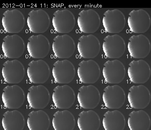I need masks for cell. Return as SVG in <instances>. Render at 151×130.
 <instances>
[{
    "label": "cell",
    "instance_id": "obj_27",
    "mask_svg": "<svg viewBox=\"0 0 151 130\" xmlns=\"http://www.w3.org/2000/svg\"><path fill=\"white\" fill-rule=\"evenodd\" d=\"M124 116L120 111H108L104 114L103 126L105 130H124L126 126Z\"/></svg>",
    "mask_w": 151,
    "mask_h": 130
},
{
    "label": "cell",
    "instance_id": "obj_7",
    "mask_svg": "<svg viewBox=\"0 0 151 130\" xmlns=\"http://www.w3.org/2000/svg\"><path fill=\"white\" fill-rule=\"evenodd\" d=\"M2 74L7 83L19 84L24 78L25 70L23 64L19 60H7L2 65Z\"/></svg>",
    "mask_w": 151,
    "mask_h": 130
},
{
    "label": "cell",
    "instance_id": "obj_19",
    "mask_svg": "<svg viewBox=\"0 0 151 130\" xmlns=\"http://www.w3.org/2000/svg\"><path fill=\"white\" fill-rule=\"evenodd\" d=\"M77 73L83 83L94 84L100 78L101 70L99 64L94 60H83L78 64Z\"/></svg>",
    "mask_w": 151,
    "mask_h": 130
},
{
    "label": "cell",
    "instance_id": "obj_9",
    "mask_svg": "<svg viewBox=\"0 0 151 130\" xmlns=\"http://www.w3.org/2000/svg\"><path fill=\"white\" fill-rule=\"evenodd\" d=\"M127 48L132 57L145 58L150 52V42L149 39L143 34L133 35L129 39Z\"/></svg>",
    "mask_w": 151,
    "mask_h": 130
},
{
    "label": "cell",
    "instance_id": "obj_5",
    "mask_svg": "<svg viewBox=\"0 0 151 130\" xmlns=\"http://www.w3.org/2000/svg\"><path fill=\"white\" fill-rule=\"evenodd\" d=\"M77 23L82 32L92 34L95 33L99 29L101 19L97 12L94 9H83L78 15Z\"/></svg>",
    "mask_w": 151,
    "mask_h": 130
},
{
    "label": "cell",
    "instance_id": "obj_13",
    "mask_svg": "<svg viewBox=\"0 0 151 130\" xmlns=\"http://www.w3.org/2000/svg\"><path fill=\"white\" fill-rule=\"evenodd\" d=\"M25 99L24 91L17 85L7 86L2 90V99L7 108L18 109L23 105Z\"/></svg>",
    "mask_w": 151,
    "mask_h": 130
},
{
    "label": "cell",
    "instance_id": "obj_28",
    "mask_svg": "<svg viewBox=\"0 0 151 130\" xmlns=\"http://www.w3.org/2000/svg\"><path fill=\"white\" fill-rule=\"evenodd\" d=\"M77 124L80 130H99L101 120L95 111H83L78 114Z\"/></svg>",
    "mask_w": 151,
    "mask_h": 130
},
{
    "label": "cell",
    "instance_id": "obj_10",
    "mask_svg": "<svg viewBox=\"0 0 151 130\" xmlns=\"http://www.w3.org/2000/svg\"><path fill=\"white\" fill-rule=\"evenodd\" d=\"M102 48L107 58H119L123 55L126 51V43L124 39L118 34L108 35L104 39Z\"/></svg>",
    "mask_w": 151,
    "mask_h": 130
},
{
    "label": "cell",
    "instance_id": "obj_8",
    "mask_svg": "<svg viewBox=\"0 0 151 130\" xmlns=\"http://www.w3.org/2000/svg\"><path fill=\"white\" fill-rule=\"evenodd\" d=\"M2 48L6 57L19 58L24 53L25 44L23 39L17 34L7 35L3 39Z\"/></svg>",
    "mask_w": 151,
    "mask_h": 130
},
{
    "label": "cell",
    "instance_id": "obj_23",
    "mask_svg": "<svg viewBox=\"0 0 151 130\" xmlns=\"http://www.w3.org/2000/svg\"><path fill=\"white\" fill-rule=\"evenodd\" d=\"M77 99L82 108L94 109L99 105L101 95L100 91L96 86L92 85L83 86L79 89Z\"/></svg>",
    "mask_w": 151,
    "mask_h": 130
},
{
    "label": "cell",
    "instance_id": "obj_24",
    "mask_svg": "<svg viewBox=\"0 0 151 130\" xmlns=\"http://www.w3.org/2000/svg\"><path fill=\"white\" fill-rule=\"evenodd\" d=\"M150 92L143 85L133 86L129 90L127 99L131 107L134 109H144L149 105Z\"/></svg>",
    "mask_w": 151,
    "mask_h": 130
},
{
    "label": "cell",
    "instance_id": "obj_2",
    "mask_svg": "<svg viewBox=\"0 0 151 130\" xmlns=\"http://www.w3.org/2000/svg\"><path fill=\"white\" fill-rule=\"evenodd\" d=\"M2 23L6 32L16 34L23 29L25 19L22 12L19 9H7L2 15Z\"/></svg>",
    "mask_w": 151,
    "mask_h": 130
},
{
    "label": "cell",
    "instance_id": "obj_20",
    "mask_svg": "<svg viewBox=\"0 0 151 130\" xmlns=\"http://www.w3.org/2000/svg\"><path fill=\"white\" fill-rule=\"evenodd\" d=\"M52 48L54 54L59 58H68L74 54L75 43L73 38L67 34L58 35L53 39Z\"/></svg>",
    "mask_w": 151,
    "mask_h": 130
},
{
    "label": "cell",
    "instance_id": "obj_18",
    "mask_svg": "<svg viewBox=\"0 0 151 130\" xmlns=\"http://www.w3.org/2000/svg\"><path fill=\"white\" fill-rule=\"evenodd\" d=\"M52 73L54 80L58 84H69L74 79L76 70L69 60H58L53 64Z\"/></svg>",
    "mask_w": 151,
    "mask_h": 130
},
{
    "label": "cell",
    "instance_id": "obj_11",
    "mask_svg": "<svg viewBox=\"0 0 151 130\" xmlns=\"http://www.w3.org/2000/svg\"><path fill=\"white\" fill-rule=\"evenodd\" d=\"M27 48L32 58H44L48 55L50 51V43L48 39L42 34L32 35L28 39Z\"/></svg>",
    "mask_w": 151,
    "mask_h": 130
},
{
    "label": "cell",
    "instance_id": "obj_12",
    "mask_svg": "<svg viewBox=\"0 0 151 130\" xmlns=\"http://www.w3.org/2000/svg\"><path fill=\"white\" fill-rule=\"evenodd\" d=\"M78 51L83 58H94L99 54L101 45L99 39L93 34L83 35L78 39Z\"/></svg>",
    "mask_w": 151,
    "mask_h": 130
},
{
    "label": "cell",
    "instance_id": "obj_14",
    "mask_svg": "<svg viewBox=\"0 0 151 130\" xmlns=\"http://www.w3.org/2000/svg\"><path fill=\"white\" fill-rule=\"evenodd\" d=\"M27 99L32 108L43 109L48 106L50 101V93L43 85L32 86L28 89Z\"/></svg>",
    "mask_w": 151,
    "mask_h": 130
},
{
    "label": "cell",
    "instance_id": "obj_15",
    "mask_svg": "<svg viewBox=\"0 0 151 130\" xmlns=\"http://www.w3.org/2000/svg\"><path fill=\"white\" fill-rule=\"evenodd\" d=\"M27 73L32 83L44 84L49 79L50 69L49 65L44 60H32L28 64Z\"/></svg>",
    "mask_w": 151,
    "mask_h": 130
},
{
    "label": "cell",
    "instance_id": "obj_1",
    "mask_svg": "<svg viewBox=\"0 0 151 130\" xmlns=\"http://www.w3.org/2000/svg\"><path fill=\"white\" fill-rule=\"evenodd\" d=\"M27 23L31 32L41 34L48 30L50 25V19L44 9H33L28 13Z\"/></svg>",
    "mask_w": 151,
    "mask_h": 130
},
{
    "label": "cell",
    "instance_id": "obj_4",
    "mask_svg": "<svg viewBox=\"0 0 151 130\" xmlns=\"http://www.w3.org/2000/svg\"><path fill=\"white\" fill-rule=\"evenodd\" d=\"M104 28L107 32H121L126 25V20L123 13L118 9H108L104 13L102 19Z\"/></svg>",
    "mask_w": 151,
    "mask_h": 130
},
{
    "label": "cell",
    "instance_id": "obj_30",
    "mask_svg": "<svg viewBox=\"0 0 151 130\" xmlns=\"http://www.w3.org/2000/svg\"><path fill=\"white\" fill-rule=\"evenodd\" d=\"M127 124L130 130H149L151 126L150 118L143 110L133 111L129 114Z\"/></svg>",
    "mask_w": 151,
    "mask_h": 130
},
{
    "label": "cell",
    "instance_id": "obj_26",
    "mask_svg": "<svg viewBox=\"0 0 151 130\" xmlns=\"http://www.w3.org/2000/svg\"><path fill=\"white\" fill-rule=\"evenodd\" d=\"M50 124L49 116L42 110L32 111L28 114L27 124L29 130H48Z\"/></svg>",
    "mask_w": 151,
    "mask_h": 130
},
{
    "label": "cell",
    "instance_id": "obj_17",
    "mask_svg": "<svg viewBox=\"0 0 151 130\" xmlns=\"http://www.w3.org/2000/svg\"><path fill=\"white\" fill-rule=\"evenodd\" d=\"M102 73L105 80L108 83L119 84L124 79L126 68L120 60H108L104 64Z\"/></svg>",
    "mask_w": 151,
    "mask_h": 130
},
{
    "label": "cell",
    "instance_id": "obj_25",
    "mask_svg": "<svg viewBox=\"0 0 151 130\" xmlns=\"http://www.w3.org/2000/svg\"><path fill=\"white\" fill-rule=\"evenodd\" d=\"M25 124L23 115L17 110L7 111L2 116V124L4 130H23Z\"/></svg>",
    "mask_w": 151,
    "mask_h": 130
},
{
    "label": "cell",
    "instance_id": "obj_3",
    "mask_svg": "<svg viewBox=\"0 0 151 130\" xmlns=\"http://www.w3.org/2000/svg\"><path fill=\"white\" fill-rule=\"evenodd\" d=\"M52 23L54 30L58 33H69L75 27V16L69 9H58L53 14Z\"/></svg>",
    "mask_w": 151,
    "mask_h": 130
},
{
    "label": "cell",
    "instance_id": "obj_21",
    "mask_svg": "<svg viewBox=\"0 0 151 130\" xmlns=\"http://www.w3.org/2000/svg\"><path fill=\"white\" fill-rule=\"evenodd\" d=\"M103 100L107 108L114 109L122 107L126 101L125 91L117 85L106 86L104 90Z\"/></svg>",
    "mask_w": 151,
    "mask_h": 130
},
{
    "label": "cell",
    "instance_id": "obj_29",
    "mask_svg": "<svg viewBox=\"0 0 151 130\" xmlns=\"http://www.w3.org/2000/svg\"><path fill=\"white\" fill-rule=\"evenodd\" d=\"M75 124L74 116L67 110L58 111L53 115L52 124L54 130H73Z\"/></svg>",
    "mask_w": 151,
    "mask_h": 130
},
{
    "label": "cell",
    "instance_id": "obj_6",
    "mask_svg": "<svg viewBox=\"0 0 151 130\" xmlns=\"http://www.w3.org/2000/svg\"><path fill=\"white\" fill-rule=\"evenodd\" d=\"M127 23L132 32L136 34L145 33L150 27V17L145 9H134L129 14Z\"/></svg>",
    "mask_w": 151,
    "mask_h": 130
},
{
    "label": "cell",
    "instance_id": "obj_22",
    "mask_svg": "<svg viewBox=\"0 0 151 130\" xmlns=\"http://www.w3.org/2000/svg\"><path fill=\"white\" fill-rule=\"evenodd\" d=\"M52 99L57 108L61 109L70 108L75 101V92L68 85L58 86L53 90Z\"/></svg>",
    "mask_w": 151,
    "mask_h": 130
},
{
    "label": "cell",
    "instance_id": "obj_16",
    "mask_svg": "<svg viewBox=\"0 0 151 130\" xmlns=\"http://www.w3.org/2000/svg\"><path fill=\"white\" fill-rule=\"evenodd\" d=\"M127 73L130 80L133 83L145 84L150 77V67L143 60H133L129 64Z\"/></svg>",
    "mask_w": 151,
    "mask_h": 130
}]
</instances>
